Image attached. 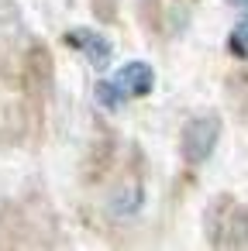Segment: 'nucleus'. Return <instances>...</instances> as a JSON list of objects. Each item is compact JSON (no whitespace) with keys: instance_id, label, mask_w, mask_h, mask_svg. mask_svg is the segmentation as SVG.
Returning a JSON list of instances; mask_svg holds the SVG:
<instances>
[{"instance_id":"obj_1","label":"nucleus","mask_w":248,"mask_h":251,"mask_svg":"<svg viewBox=\"0 0 248 251\" xmlns=\"http://www.w3.org/2000/svg\"><path fill=\"white\" fill-rule=\"evenodd\" d=\"M217 138H220V117L203 114V117L186 121V127H183V134H179L183 162H190V165L207 162V158L214 155V148H217Z\"/></svg>"},{"instance_id":"obj_2","label":"nucleus","mask_w":248,"mask_h":251,"mask_svg":"<svg viewBox=\"0 0 248 251\" xmlns=\"http://www.w3.org/2000/svg\"><path fill=\"white\" fill-rule=\"evenodd\" d=\"M224 217H220V234H214V244H231V248H248V206L231 203L224 196Z\"/></svg>"},{"instance_id":"obj_3","label":"nucleus","mask_w":248,"mask_h":251,"mask_svg":"<svg viewBox=\"0 0 248 251\" xmlns=\"http://www.w3.org/2000/svg\"><path fill=\"white\" fill-rule=\"evenodd\" d=\"M69 45L80 49V52L90 59L93 69H104V66L110 62V55H114L110 38L100 35V31H90V28H73V31H69Z\"/></svg>"},{"instance_id":"obj_4","label":"nucleus","mask_w":248,"mask_h":251,"mask_svg":"<svg viewBox=\"0 0 248 251\" xmlns=\"http://www.w3.org/2000/svg\"><path fill=\"white\" fill-rule=\"evenodd\" d=\"M114 83H117V90L124 93V100H131V97H148L152 86H155V73H152L148 62L138 59V62L121 66L117 76H114Z\"/></svg>"},{"instance_id":"obj_5","label":"nucleus","mask_w":248,"mask_h":251,"mask_svg":"<svg viewBox=\"0 0 248 251\" xmlns=\"http://www.w3.org/2000/svg\"><path fill=\"white\" fill-rule=\"evenodd\" d=\"M0 31H25L18 0H0Z\"/></svg>"},{"instance_id":"obj_6","label":"nucleus","mask_w":248,"mask_h":251,"mask_svg":"<svg viewBox=\"0 0 248 251\" xmlns=\"http://www.w3.org/2000/svg\"><path fill=\"white\" fill-rule=\"evenodd\" d=\"M97 103H100L104 110H117V107L124 103V93L117 90V83H114V79L97 83Z\"/></svg>"},{"instance_id":"obj_7","label":"nucleus","mask_w":248,"mask_h":251,"mask_svg":"<svg viewBox=\"0 0 248 251\" xmlns=\"http://www.w3.org/2000/svg\"><path fill=\"white\" fill-rule=\"evenodd\" d=\"M231 49H234L238 55H248V18L238 21V28L231 31Z\"/></svg>"},{"instance_id":"obj_8","label":"nucleus","mask_w":248,"mask_h":251,"mask_svg":"<svg viewBox=\"0 0 248 251\" xmlns=\"http://www.w3.org/2000/svg\"><path fill=\"white\" fill-rule=\"evenodd\" d=\"M234 7H241V11H248V0H231Z\"/></svg>"}]
</instances>
